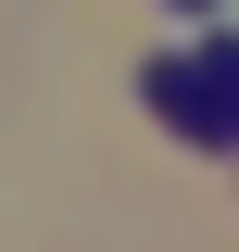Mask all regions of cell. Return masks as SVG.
Wrapping results in <instances>:
<instances>
[{
    "label": "cell",
    "instance_id": "obj_1",
    "mask_svg": "<svg viewBox=\"0 0 239 252\" xmlns=\"http://www.w3.org/2000/svg\"><path fill=\"white\" fill-rule=\"evenodd\" d=\"M139 101L177 126V139H202V152H239L227 89H214V63H202V51H164V63H139Z\"/></svg>",
    "mask_w": 239,
    "mask_h": 252
},
{
    "label": "cell",
    "instance_id": "obj_2",
    "mask_svg": "<svg viewBox=\"0 0 239 252\" xmlns=\"http://www.w3.org/2000/svg\"><path fill=\"white\" fill-rule=\"evenodd\" d=\"M202 63H214V89H227V126H239V38H214Z\"/></svg>",
    "mask_w": 239,
    "mask_h": 252
},
{
    "label": "cell",
    "instance_id": "obj_3",
    "mask_svg": "<svg viewBox=\"0 0 239 252\" xmlns=\"http://www.w3.org/2000/svg\"><path fill=\"white\" fill-rule=\"evenodd\" d=\"M177 13H214V0H177Z\"/></svg>",
    "mask_w": 239,
    "mask_h": 252
}]
</instances>
